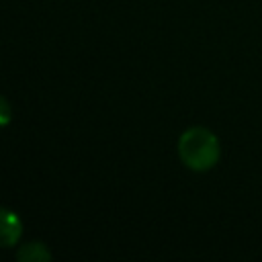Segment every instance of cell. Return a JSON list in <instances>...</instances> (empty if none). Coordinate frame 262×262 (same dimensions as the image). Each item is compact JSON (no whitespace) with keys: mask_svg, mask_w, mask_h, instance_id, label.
<instances>
[{"mask_svg":"<svg viewBox=\"0 0 262 262\" xmlns=\"http://www.w3.org/2000/svg\"><path fill=\"white\" fill-rule=\"evenodd\" d=\"M180 160L196 172L209 170L219 160V141L205 127H190L178 139Z\"/></svg>","mask_w":262,"mask_h":262,"instance_id":"cell-1","label":"cell"},{"mask_svg":"<svg viewBox=\"0 0 262 262\" xmlns=\"http://www.w3.org/2000/svg\"><path fill=\"white\" fill-rule=\"evenodd\" d=\"M20 219L16 217V213L4 209L2 211V244L4 246H14L16 239L20 237Z\"/></svg>","mask_w":262,"mask_h":262,"instance_id":"cell-2","label":"cell"},{"mask_svg":"<svg viewBox=\"0 0 262 262\" xmlns=\"http://www.w3.org/2000/svg\"><path fill=\"white\" fill-rule=\"evenodd\" d=\"M16 258L20 262H45V260H51V254L41 242H31L16 252Z\"/></svg>","mask_w":262,"mask_h":262,"instance_id":"cell-3","label":"cell"},{"mask_svg":"<svg viewBox=\"0 0 262 262\" xmlns=\"http://www.w3.org/2000/svg\"><path fill=\"white\" fill-rule=\"evenodd\" d=\"M2 125H6L8 121H10V108H8V100L6 98H2Z\"/></svg>","mask_w":262,"mask_h":262,"instance_id":"cell-4","label":"cell"}]
</instances>
